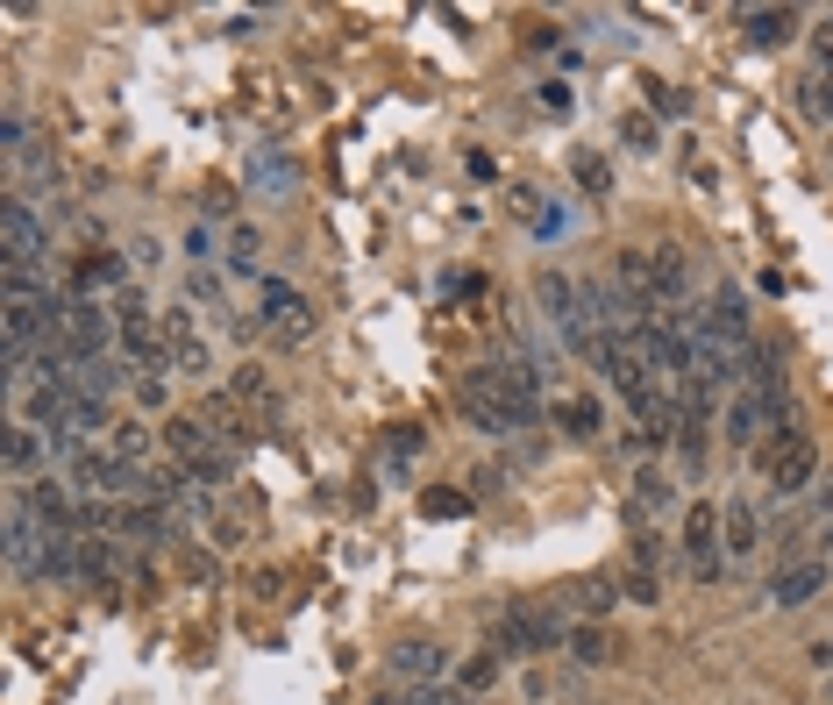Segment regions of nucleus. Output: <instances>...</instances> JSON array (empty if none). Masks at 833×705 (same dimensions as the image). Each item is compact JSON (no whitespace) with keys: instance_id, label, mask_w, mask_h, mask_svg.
Instances as JSON below:
<instances>
[{"instance_id":"obj_18","label":"nucleus","mask_w":833,"mask_h":705,"mask_svg":"<svg viewBox=\"0 0 833 705\" xmlns=\"http://www.w3.org/2000/svg\"><path fill=\"white\" fill-rule=\"evenodd\" d=\"M570 598H578L584 620H605V613L620 606V584H613V577H578V592H570Z\"/></svg>"},{"instance_id":"obj_8","label":"nucleus","mask_w":833,"mask_h":705,"mask_svg":"<svg viewBox=\"0 0 833 705\" xmlns=\"http://www.w3.org/2000/svg\"><path fill=\"white\" fill-rule=\"evenodd\" d=\"M164 342H172V371H186V378H207V371H215V350H207L200 328H193V307H164Z\"/></svg>"},{"instance_id":"obj_19","label":"nucleus","mask_w":833,"mask_h":705,"mask_svg":"<svg viewBox=\"0 0 833 705\" xmlns=\"http://www.w3.org/2000/svg\"><path fill=\"white\" fill-rule=\"evenodd\" d=\"M570 663H584V670L613 663V641H605V627H599V620H584L578 635H570Z\"/></svg>"},{"instance_id":"obj_17","label":"nucleus","mask_w":833,"mask_h":705,"mask_svg":"<svg viewBox=\"0 0 833 705\" xmlns=\"http://www.w3.org/2000/svg\"><path fill=\"white\" fill-rule=\"evenodd\" d=\"M741 22H748V43H763V51H769V43H783L798 29V14L791 8H755V14H741Z\"/></svg>"},{"instance_id":"obj_6","label":"nucleus","mask_w":833,"mask_h":705,"mask_svg":"<svg viewBox=\"0 0 833 705\" xmlns=\"http://www.w3.org/2000/svg\"><path fill=\"white\" fill-rule=\"evenodd\" d=\"M442 678H449V649L442 641L414 635V641L392 649V684H399V692H428V684H442Z\"/></svg>"},{"instance_id":"obj_20","label":"nucleus","mask_w":833,"mask_h":705,"mask_svg":"<svg viewBox=\"0 0 833 705\" xmlns=\"http://www.w3.org/2000/svg\"><path fill=\"white\" fill-rule=\"evenodd\" d=\"M420 514L428 520H457V514H471V492H457V485H435V492H420Z\"/></svg>"},{"instance_id":"obj_12","label":"nucleus","mask_w":833,"mask_h":705,"mask_svg":"<svg viewBox=\"0 0 833 705\" xmlns=\"http://www.w3.org/2000/svg\"><path fill=\"white\" fill-rule=\"evenodd\" d=\"M229 399H235V407H250V414H256V428H278V385H271V378H264L256 364H242L235 378H229Z\"/></svg>"},{"instance_id":"obj_15","label":"nucleus","mask_w":833,"mask_h":705,"mask_svg":"<svg viewBox=\"0 0 833 705\" xmlns=\"http://www.w3.org/2000/svg\"><path fill=\"white\" fill-rule=\"evenodd\" d=\"M36 463H51V442H43V428L14 421V428H8V471H14V477H29Z\"/></svg>"},{"instance_id":"obj_5","label":"nucleus","mask_w":833,"mask_h":705,"mask_svg":"<svg viewBox=\"0 0 833 705\" xmlns=\"http://www.w3.org/2000/svg\"><path fill=\"white\" fill-rule=\"evenodd\" d=\"M684 570L699 584H720L726 577V542H720V506H691L684 514Z\"/></svg>"},{"instance_id":"obj_30","label":"nucleus","mask_w":833,"mask_h":705,"mask_svg":"<svg viewBox=\"0 0 833 705\" xmlns=\"http://www.w3.org/2000/svg\"><path fill=\"white\" fill-rule=\"evenodd\" d=\"M406 456H420V428H399V434H392V463H406Z\"/></svg>"},{"instance_id":"obj_13","label":"nucleus","mask_w":833,"mask_h":705,"mask_svg":"<svg viewBox=\"0 0 833 705\" xmlns=\"http://www.w3.org/2000/svg\"><path fill=\"white\" fill-rule=\"evenodd\" d=\"M720 542H726V557H755V549H763V520H755V506H720Z\"/></svg>"},{"instance_id":"obj_21","label":"nucleus","mask_w":833,"mask_h":705,"mask_svg":"<svg viewBox=\"0 0 833 705\" xmlns=\"http://www.w3.org/2000/svg\"><path fill=\"white\" fill-rule=\"evenodd\" d=\"M457 684H463L471 698H478V692H492V684H498V656H492V649H484V656H471V663L457 670Z\"/></svg>"},{"instance_id":"obj_14","label":"nucleus","mask_w":833,"mask_h":705,"mask_svg":"<svg viewBox=\"0 0 833 705\" xmlns=\"http://www.w3.org/2000/svg\"><path fill=\"white\" fill-rule=\"evenodd\" d=\"M556 421H563V434H570V442H599L605 414H599V399H592V393H570L563 407H556Z\"/></svg>"},{"instance_id":"obj_26","label":"nucleus","mask_w":833,"mask_h":705,"mask_svg":"<svg viewBox=\"0 0 833 705\" xmlns=\"http://www.w3.org/2000/svg\"><path fill=\"white\" fill-rule=\"evenodd\" d=\"M578 186H584V192H613V172H605V157H592V150H584V157H578Z\"/></svg>"},{"instance_id":"obj_25","label":"nucleus","mask_w":833,"mask_h":705,"mask_svg":"<svg viewBox=\"0 0 833 705\" xmlns=\"http://www.w3.org/2000/svg\"><path fill=\"white\" fill-rule=\"evenodd\" d=\"M620 136H627V150H662L656 143V114H620Z\"/></svg>"},{"instance_id":"obj_28","label":"nucleus","mask_w":833,"mask_h":705,"mask_svg":"<svg viewBox=\"0 0 833 705\" xmlns=\"http://www.w3.org/2000/svg\"><path fill=\"white\" fill-rule=\"evenodd\" d=\"M250 172L264 178V186H299V172H293V164H285V157H256Z\"/></svg>"},{"instance_id":"obj_1","label":"nucleus","mask_w":833,"mask_h":705,"mask_svg":"<svg viewBox=\"0 0 833 705\" xmlns=\"http://www.w3.org/2000/svg\"><path fill=\"white\" fill-rule=\"evenodd\" d=\"M164 449H172V463L200 492H221L235 477V456H221V449H215V434H207L200 414H172V421H164Z\"/></svg>"},{"instance_id":"obj_16","label":"nucleus","mask_w":833,"mask_h":705,"mask_svg":"<svg viewBox=\"0 0 833 705\" xmlns=\"http://www.w3.org/2000/svg\"><path fill=\"white\" fill-rule=\"evenodd\" d=\"M108 449L121 463H135V471H150V456H157V434H150V421H114Z\"/></svg>"},{"instance_id":"obj_11","label":"nucleus","mask_w":833,"mask_h":705,"mask_svg":"<svg viewBox=\"0 0 833 705\" xmlns=\"http://www.w3.org/2000/svg\"><path fill=\"white\" fill-rule=\"evenodd\" d=\"M200 421H207V434H215V449H221V456H242V449H256V428L242 421V407H235L229 393H207Z\"/></svg>"},{"instance_id":"obj_7","label":"nucleus","mask_w":833,"mask_h":705,"mask_svg":"<svg viewBox=\"0 0 833 705\" xmlns=\"http://www.w3.org/2000/svg\"><path fill=\"white\" fill-rule=\"evenodd\" d=\"M0 235H8V264H51V235H43L36 207H29L22 192L0 207Z\"/></svg>"},{"instance_id":"obj_23","label":"nucleus","mask_w":833,"mask_h":705,"mask_svg":"<svg viewBox=\"0 0 833 705\" xmlns=\"http://www.w3.org/2000/svg\"><path fill=\"white\" fill-rule=\"evenodd\" d=\"M256 250H264V243H256V229H242V221H235V229H229V264H235V272H256Z\"/></svg>"},{"instance_id":"obj_22","label":"nucleus","mask_w":833,"mask_h":705,"mask_svg":"<svg viewBox=\"0 0 833 705\" xmlns=\"http://www.w3.org/2000/svg\"><path fill=\"white\" fill-rule=\"evenodd\" d=\"M627 528H634V570H656L662 563V535L648 528V520H627Z\"/></svg>"},{"instance_id":"obj_10","label":"nucleus","mask_w":833,"mask_h":705,"mask_svg":"<svg viewBox=\"0 0 833 705\" xmlns=\"http://www.w3.org/2000/svg\"><path fill=\"white\" fill-rule=\"evenodd\" d=\"M264 313H271L264 328H271L278 342H307V335H314V307L293 293V285H278V278L264 285Z\"/></svg>"},{"instance_id":"obj_3","label":"nucleus","mask_w":833,"mask_h":705,"mask_svg":"<svg viewBox=\"0 0 833 705\" xmlns=\"http://www.w3.org/2000/svg\"><path fill=\"white\" fill-rule=\"evenodd\" d=\"M457 407L471 414V428H478V434H520V414H513L506 385H498V364L463 371V385H457Z\"/></svg>"},{"instance_id":"obj_9","label":"nucleus","mask_w":833,"mask_h":705,"mask_svg":"<svg viewBox=\"0 0 833 705\" xmlns=\"http://www.w3.org/2000/svg\"><path fill=\"white\" fill-rule=\"evenodd\" d=\"M826 577H833V570H826L820 557H805V563H783L777 577H769V606H783V613L812 606V598L826 592Z\"/></svg>"},{"instance_id":"obj_27","label":"nucleus","mask_w":833,"mask_h":705,"mask_svg":"<svg viewBox=\"0 0 833 705\" xmlns=\"http://www.w3.org/2000/svg\"><path fill=\"white\" fill-rule=\"evenodd\" d=\"M648 108H656V114H684L691 93H684V86H662V79H656V86H648Z\"/></svg>"},{"instance_id":"obj_29","label":"nucleus","mask_w":833,"mask_h":705,"mask_svg":"<svg viewBox=\"0 0 833 705\" xmlns=\"http://www.w3.org/2000/svg\"><path fill=\"white\" fill-rule=\"evenodd\" d=\"M627 598H634V606H656V598H662L656 570H634V577H627Z\"/></svg>"},{"instance_id":"obj_24","label":"nucleus","mask_w":833,"mask_h":705,"mask_svg":"<svg viewBox=\"0 0 833 705\" xmlns=\"http://www.w3.org/2000/svg\"><path fill=\"white\" fill-rule=\"evenodd\" d=\"M164 378H172V371H143V378L129 385V393H135V407H143V414H164Z\"/></svg>"},{"instance_id":"obj_4","label":"nucleus","mask_w":833,"mask_h":705,"mask_svg":"<svg viewBox=\"0 0 833 705\" xmlns=\"http://www.w3.org/2000/svg\"><path fill=\"white\" fill-rule=\"evenodd\" d=\"M769 471V485H777V499H798V492H820V449L805 442V434H777V442L755 449Z\"/></svg>"},{"instance_id":"obj_2","label":"nucleus","mask_w":833,"mask_h":705,"mask_svg":"<svg viewBox=\"0 0 833 705\" xmlns=\"http://www.w3.org/2000/svg\"><path fill=\"white\" fill-rule=\"evenodd\" d=\"M563 649V613L556 606H513L492 627V656H549Z\"/></svg>"}]
</instances>
